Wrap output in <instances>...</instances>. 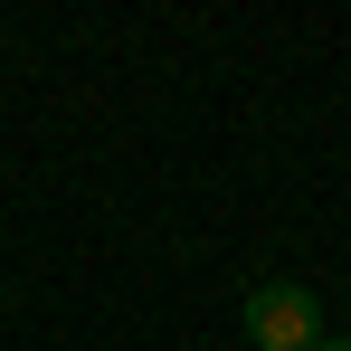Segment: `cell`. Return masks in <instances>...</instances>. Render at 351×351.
<instances>
[{
	"label": "cell",
	"mask_w": 351,
	"mask_h": 351,
	"mask_svg": "<svg viewBox=\"0 0 351 351\" xmlns=\"http://www.w3.org/2000/svg\"><path fill=\"white\" fill-rule=\"evenodd\" d=\"M247 342L256 351H323V304H313V285H256L247 294Z\"/></svg>",
	"instance_id": "6da1fadb"
},
{
	"label": "cell",
	"mask_w": 351,
	"mask_h": 351,
	"mask_svg": "<svg viewBox=\"0 0 351 351\" xmlns=\"http://www.w3.org/2000/svg\"><path fill=\"white\" fill-rule=\"evenodd\" d=\"M323 351H351V342H323Z\"/></svg>",
	"instance_id": "7a4b0ae2"
}]
</instances>
